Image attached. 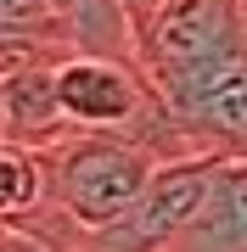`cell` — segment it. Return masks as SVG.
Instances as JSON below:
<instances>
[{
  "instance_id": "obj_4",
  "label": "cell",
  "mask_w": 247,
  "mask_h": 252,
  "mask_svg": "<svg viewBox=\"0 0 247 252\" xmlns=\"http://www.w3.org/2000/svg\"><path fill=\"white\" fill-rule=\"evenodd\" d=\"M45 6L84 56H124V62H135V23H129L124 0H45Z\"/></svg>"
},
{
  "instance_id": "obj_3",
  "label": "cell",
  "mask_w": 247,
  "mask_h": 252,
  "mask_svg": "<svg viewBox=\"0 0 247 252\" xmlns=\"http://www.w3.org/2000/svg\"><path fill=\"white\" fill-rule=\"evenodd\" d=\"M169 252H247V157L219 162L197 224Z\"/></svg>"
},
{
  "instance_id": "obj_10",
  "label": "cell",
  "mask_w": 247,
  "mask_h": 252,
  "mask_svg": "<svg viewBox=\"0 0 247 252\" xmlns=\"http://www.w3.org/2000/svg\"><path fill=\"white\" fill-rule=\"evenodd\" d=\"M0 140H11V101H6V79H0Z\"/></svg>"
},
{
  "instance_id": "obj_7",
  "label": "cell",
  "mask_w": 247,
  "mask_h": 252,
  "mask_svg": "<svg viewBox=\"0 0 247 252\" xmlns=\"http://www.w3.org/2000/svg\"><path fill=\"white\" fill-rule=\"evenodd\" d=\"M0 28H51V34H68L51 17L45 0H0Z\"/></svg>"
},
{
  "instance_id": "obj_5",
  "label": "cell",
  "mask_w": 247,
  "mask_h": 252,
  "mask_svg": "<svg viewBox=\"0 0 247 252\" xmlns=\"http://www.w3.org/2000/svg\"><path fill=\"white\" fill-rule=\"evenodd\" d=\"M6 101H11V140L45 152V146H56L62 135H73L68 118H62V107H56V67L51 73L6 79Z\"/></svg>"
},
{
  "instance_id": "obj_1",
  "label": "cell",
  "mask_w": 247,
  "mask_h": 252,
  "mask_svg": "<svg viewBox=\"0 0 247 252\" xmlns=\"http://www.w3.org/2000/svg\"><path fill=\"white\" fill-rule=\"evenodd\" d=\"M45 213L34 219V235H45L56 252H73L84 235L112 230L118 219L146 196L163 157L135 135H90L73 129L45 146Z\"/></svg>"
},
{
  "instance_id": "obj_11",
  "label": "cell",
  "mask_w": 247,
  "mask_h": 252,
  "mask_svg": "<svg viewBox=\"0 0 247 252\" xmlns=\"http://www.w3.org/2000/svg\"><path fill=\"white\" fill-rule=\"evenodd\" d=\"M242 23H247V0H242Z\"/></svg>"
},
{
  "instance_id": "obj_8",
  "label": "cell",
  "mask_w": 247,
  "mask_h": 252,
  "mask_svg": "<svg viewBox=\"0 0 247 252\" xmlns=\"http://www.w3.org/2000/svg\"><path fill=\"white\" fill-rule=\"evenodd\" d=\"M0 252H56L45 235H34V230H23V224H6L0 219Z\"/></svg>"
},
{
  "instance_id": "obj_9",
  "label": "cell",
  "mask_w": 247,
  "mask_h": 252,
  "mask_svg": "<svg viewBox=\"0 0 247 252\" xmlns=\"http://www.w3.org/2000/svg\"><path fill=\"white\" fill-rule=\"evenodd\" d=\"M157 6H163V0H124V11H129V23H135V34L157 17Z\"/></svg>"
},
{
  "instance_id": "obj_6",
  "label": "cell",
  "mask_w": 247,
  "mask_h": 252,
  "mask_svg": "<svg viewBox=\"0 0 247 252\" xmlns=\"http://www.w3.org/2000/svg\"><path fill=\"white\" fill-rule=\"evenodd\" d=\"M45 213V157L23 140H0V219L34 224Z\"/></svg>"
},
{
  "instance_id": "obj_2",
  "label": "cell",
  "mask_w": 247,
  "mask_h": 252,
  "mask_svg": "<svg viewBox=\"0 0 247 252\" xmlns=\"http://www.w3.org/2000/svg\"><path fill=\"white\" fill-rule=\"evenodd\" d=\"M213 168H219V157H174V162H163L152 174L146 196L129 207L112 230L84 235L73 252H169L197 224L202 202H208V185H213Z\"/></svg>"
}]
</instances>
